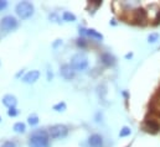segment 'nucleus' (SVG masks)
I'll return each mask as SVG.
<instances>
[{
  "label": "nucleus",
  "instance_id": "obj_22",
  "mask_svg": "<svg viewBox=\"0 0 160 147\" xmlns=\"http://www.w3.org/2000/svg\"><path fill=\"white\" fill-rule=\"evenodd\" d=\"M1 147H16V145H15V142H12V141H5V142L1 145Z\"/></svg>",
  "mask_w": 160,
  "mask_h": 147
},
{
  "label": "nucleus",
  "instance_id": "obj_18",
  "mask_svg": "<svg viewBox=\"0 0 160 147\" xmlns=\"http://www.w3.org/2000/svg\"><path fill=\"white\" fill-rule=\"evenodd\" d=\"M130 129L129 127H127V126H124L122 130H120V132H119V136L120 137H125V136H128V135H130Z\"/></svg>",
  "mask_w": 160,
  "mask_h": 147
},
{
  "label": "nucleus",
  "instance_id": "obj_4",
  "mask_svg": "<svg viewBox=\"0 0 160 147\" xmlns=\"http://www.w3.org/2000/svg\"><path fill=\"white\" fill-rule=\"evenodd\" d=\"M68 134V129L65 126V125H61V124H57V125H53L48 129V136L50 139L52 140H56V139H63L66 137Z\"/></svg>",
  "mask_w": 160,
  "mask_h": 147
},
{
  "label": "nucleus",
  "instance_id": "obj_24",
  "mask_svg": "<svg viewBox=\"0 0 160 147\" xmlns=\"http://www.w3.org/2000/svg\"><path fill=\"white\" fill-rule=\"evenodd\" d=\"M77 45H78L80 47H86V42H84L83 38H80V40L77 41Z\"/></svg>",
  "mask_w": 160,
  "mask_h": 147
},
{
  "label": "nucleus",
  "instance_id": "obj_16",
  "mask_svg": "<svg viewBox=\"0 0 160 147\" xmlns=\"http://www.w3.org/2000/svg\"><path fill=\"white\" fill-rule=\"evenodd\" d=\"M66 108H67V107H66V103L61 102V103H57V104H55L52 109H53L55 111H65V110H66Z\"/></svg>",
  "mask_w": 160,
  "mask_h": 147
},
{
  "label": "nucleus",
  "instance_id": "obj_1",
  "mask_svg": "<svg viewBox=\"0 0 160 147\" xmlns=\"http://www.w3.org/2000/svg\"><path fill=\"white\" fill-rule=\"evenodd\" d=\"M29 147H50L48 132L43 130L34 131L29 140Z\"/></svg>",
  "mask_w": 160,
  "mask_h": 147
},
{
  "label": "nucleus",
  "instance_id": "obj_2",
  "mask_svg": "<svg viewBox=\"0 0 160 147\" xmlns=\"http://www.w3.org/2000/svg\"><path fill=\"white\" fill-rule=\"evenodd\" d=\"M15 11H16V14H18V16L20 19L26 20V19H29V17H31L34 15L35 7H34V5L30 1H20L16 5Z\"/></svg>",
  "mask_w": 160,
  "mask_h": 147
},
{
  "label": "nucleus",
  "instance_id": "obj_29",
  "mask_svg": "<svg viewBox=\"0 0 160 147\" xmlns=\"http://www.w3.org/2000/svg\"><path fill=\"white\" fill-rule=\"evenodd\" d=\"M0 121H1V117H0Z\"/></svg>",
  "mask_w": 160,
  "mask_h": 147
},
{
  "label": "nucleus",
  "instance_id": "obj_21",
  "mask_svg": "<svg viewBox=\"0 0 160 147\" xmlns=\"http://www.w3.org/2000/svg\"><path fill=\"white\" fill-rule=\"evenodd\" d=\"M18 114H19V110H18L16 108H10V109L8 110V115H9V116H11V117L16 116Z\"/></svg>",
  "mask_w": 160,
  "mask_h": 147
},
{
  "label": "nucleus",
  "instance_id": "obj_12",
  "mask_svg": "<svg viewBox=\"0 0 160 147\" xmlns=\"http://www.w3.org/2000/svg\"><path fill=\"white\" fill-rule=\"evenodd\" d=\"M86 35L93 37V38H96V40H103V35L99 34L98 31H96L94 29H88V30H86Z\"/></svg>",
  "mask_w": 160,
  "mask_h": 147
},
{
  "label": "nucleus",
  "instance_id": "obj_23",
  "mask_svg": "<svg viewBox=\"0 0 160 147\" xmlns=\"http://www.w3.org/2000/svg\"><path fill=\"white\" fill-rule=\"evenodd\" d=\"M6 6H8V1L0 0V11H2L4 9H6Z\"/></svg>",
  "mask_w": 160,
  "mask_h": 147
},
{
  "label": "nucleus",
  "instance_id": "obj_3",
  "mask_svg": "<svg viewBox=\"0 0 160 147\" xmlns=\"http://www.w3.org/2000/svg\"><path fill=\"white\" fill-rule=\"evenodd\" d=\"M71 66L75 71H84L88 67V58L83 53H77L71 58Z\"/></svg>",
  "mask_w": 160,
  "mask_h": 147
},
{
  "label": "nucleus",
  "instance_id": "obj_25",
  "mask_svg": "<svg viewBox=\"0 0 160 147\" xmlns=\"http://www.w3.org/2000/svg\"><path fill=\"white\" fill-rule=\"evenodd\" d=\"M58 45H62V40H56V42H55L52 46H53V47H57Z\"/></svg>",
  "mask_w": 160,
  "mask_h": 147
},
{
  "label": "nucleus",
  "instance_id": "obj_5",
  "mask_svg": "<svg viewBox=\"0 0 160 147\" xmlns=\"http://www.w3.org/2000/svg\"><path fill=\"white\" fill-rule=\"evenodd\" d=\"M0 26L5 31H12V30H15L18 27V21H16V19L14 16L8 15V16H5V17L1 19Z\"/></svg>",
  "mask_w": 160,
  "mask_h": 147
},
{
  "label": "nucleus",
  "instance_id": "obj_9",
  "mask_svg": "<svg viewBox=\"0 0 160 147\" xmlns=\"http://www.w3.org/2000/svg\"><path fill=\"white\" fill-rule=\"evenodd\" d=\"M2 104H4L5 107H8L9 109H10V108H15L16 104H18V99H16V97L12 95V94H6V95L2 98Z\"/></svg>",
  "mask_w": 160,
  "mask_h": 147
},
{
  "label": "nucleus",
  "instance_id": "obj_15",
  "mask_svg": "<svg viewBox=\"0 0 160 147\" xmlns=\"http://www.w3.org/2000/svg\"><path fill=\"white\" fill-rule=\"evenodd\" d=\"M28 122H29L31 126L38 125V124H39V116H38V115H35V114L30 115V116L28 117Z\"/></svg>",
  "mask_w": 160,
  "mask_h": 147
},
{
  "label": "nucleus",
  "instance_id": "obj_20",
  "mask_svg": "<svg viewBox=\"0 0 160 147\" xmlns=\"http://www.w3.org/2000/svg\"><path fill=\"white\" fill-rule=\"evenodd\" d=\"M158 38H159V34H150L148 36V42L149 43H154V42L158 41Z\"/></svg>",
  "mask_w": 160,
  "mask_h": 147
},
{
  "label": "nucleus",
  "instance_id": "obj_17",
  "mask_svg": "<svg viewBox=\"0 0 160 147\" xmlns=\"http://www.w3.org/2000/svg\"><path fill=\"white\" fill-rule=\"evenodd\" d=\"M152 108H153V110L157 111V112H159L160 114V98L159 99H154L153 100V103H152Z\"/></svg>",
  "mask_w": 160,
  "mask_h": 147
},
{
  "label": "nucleus",
  "instance_id": "obj_28",
  "mask_svg": "<svg viewBox=\"0 0 160 147\" xmlns=\"http://www.w3.org/2000/svg\"><path fill=\"white\" fill-rule=\"evenodd\" d=\"M158 20H160V12L158 14Z\"/></svg>",
  "mask_w": 160,
  "mask_h": 147
},
{
  "label": "nucleus",
  "instance_id": "obj_19",
  "mask_svg": "<svg viewBox=\"0 0 160 147\" xmlns=\"http://www.w3.org/2000/svg\"><path fill=\"white\" fill-rule=\"evenodd\" d=\"M48 19H50L51 21H53V22H57V24H60V22H61V19H60V17H58V15H57V14H55V12L50 14V15H48Z\"/></svg>",
  "mask_w": 160,
  "mask_h": 147
},
{
  "label": "nucleus",
  "instance_id": "obj_7",
  "mask_svg": "<svg viewBox=\"0 0 160 147\" xmlns=\"http://www.w3.org/2000/svg\"><path fill=\"white\" fill-rule=\"evenodd\" d=\"M39 78H40V72L34 69V71H30V72H28L24 75L22 82L26 83V84H34V83H36L39 80Z\"/></svg>",
  "mask_w": 160,
  "mask_h": 147
},
{
  "label": "nucleus",
  "instance_id": "obj_8",
  "mask_svg": "<svg viewBox=\"0 0 160 147\" xmlns=\"http://www.w3.org/2000/svg\"><path fill=\"white\" fill-rule=\"evenodd\" d=\"M88 147H103V139L98 134H93L87 140Z\"/></svg>",
  "mask_w": 160,
  "mask_h": 147
},
{
  "label": "nucleus",
  "instance_id": "obj_10",
  "mask_svg": "<svg viewBox=\"0 0 160 147\" xmlns=\"http://www.w3.org/2000/svg\"><path fill=\"white\" fill-rule=\"evenodd\" d=\"M144 129L147 131H149V132L155 134V132H158L160 130V125L157 121H154V120H147L145 121V125H144Z\"/></svg>",
  "mask_w": 160,
  "mask_h": 147
},
{
  "label": "nucleus",
  "instance_id": "obj_13",
  "mask_svg": "<svg viewBox=\"0 0 160 147\" xmlns=\"http://www.w3.org/2000/svg\"><path fill=\"white\" fill-rule=\"evenodd\" d=\"M62 19H63V21H67V22H73V21H76V16H75L72 12H70V11H65V12L62 14Z\"/></svg>",
  "mask_w": 160,
  "mask_h": 147
},
{
  "label": "nucleus",
  "instance_id": "obj_6",
  "mask_svg": "<svg viewBox=\"0 0 160 147\" xmlns=\"http://www.w3.org/2000/svg\"><path fill=\"white\" fill-rule=\"evenodd\" d=\"M75 69L72 68L71 64H63L61 68H60V74L66 79V80H71L75 78Z\"/></svg>",
  "mask_w": 160,
  "mask_h": 147
},
{
  "label": "nucleus",
  "instance_id": "obj_26",
  "mask_svg": "<svg viewBox=\"0 0 160 147\" xmlns=\"http://www.w3.org/2000/svg\"><path fill=\"white\" fill-rule=\"evenodd\" d=\"M52 77H53V75H52V72H50V71H48V72H47V79H48V80H51V79H52Z\"/></svg>",
  "mask_w": 160,
  "mask_h": 147
},
{
  "label": "nucleus",
  "instance_id": "obj_11",
  "mask_svg": "<svg viewBox=\"0 0 160 147\" xmlns=\"http://www.w3.org/2000/svg\"><path fill=\"white\" fill-rule=\"evenodd\" d=\"M101 61H102V63L106 64V66H113V64L116 63V58H114L111 53H103V55L101 56Z\"/></svg>",
  "mask_w": 160,
  "mask_h": 147
},
{
  "label": "nucleus",
  "instance_id": "obj_14",
  "mask_svg": "<svg viewBox=\"0 0 160 147\" xmlns=\"http://www.w3.org/2000/svg\"><path fill=\"white\" fill-rule=\"evenodd\" d=\"M12 129H14V131L18 132V134H24V132L26 131V126H25L24 122H16Z\"/></svg>",
  "mask_w": 160,
  "mask_h": 147
},
{
  "label": "nucleus",
  "instance_id": "obj_27",
  "mask_svg": "<svg viewBox=\"0 0 160 147\" xmlns=\"http://www.w3.org/2000/svg\"><path fill=\"white\" fill-rule=\"evenodd\" d=\"M132 56H133V55H132V53H128V55H127V56H125V58H132Z\"/></svg>",
  "mask_w": 160,
  "mask_h": 147
}]
</instances>
